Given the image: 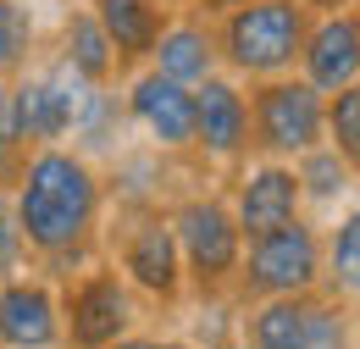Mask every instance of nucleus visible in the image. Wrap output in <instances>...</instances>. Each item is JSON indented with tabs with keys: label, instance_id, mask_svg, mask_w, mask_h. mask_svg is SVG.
Segmentation results:
<instances>
[{
	"label": "nucleus",
	"instance_id": "26",
	"mask_svg": "<svg viewBox=\"0 0 360 349\" xmlns=\"http://www.w3.org/2000/svg\"><path fill=\"white\" fill-rule=\"evenodd\" d=\"M161 349H194V344H178V338H167V344H161Z\"/></svg>",
	"mask_w": 360,
	"mask_h": 349
},
{
	"label": "nucleus",
	"instance_id": "4",
	"mask_svg": "<svg viewBox=\"0 0 360 349\" xmlns=\"http://www.w3.org/2000/svg\"><path fill=\"white\" fill-rule=\"evenodd\" d=\"M244 349H355L349 305L316 294H283V300H255L244 316Z\"/></svg>",
	"mask_w": 360,
	"mask_h": 349
},
{
	"label": "nucleus",
	"instance_id": "1",
	"mask_svg": "<svg viewBox=\"0 0 360 349\" xmlns=\"http://www.w3.org/2000/svg\"><path fill=\"white\" fill-rule=\"evenodd\" d=\"M100 205H105V189L84 150H67V144L22 150V167L11 183V217L22 227L28 255H39L50 272L72 277V266L89 261Z\"/></svg>",
	"mask_w": 360,
	"mask_h": 349
},
{
	"label": "nucleus",
	"instance_id": "25",
	"mask_svg": "<svg viewBox=\"0 0 360 349\" xmlns=\"http://www.w3.org/2000/svg\"><path fill=\"white\" fill-rule=\"evenodd\" d=\"M111 349H161V338H150V333H128V338H117Z\"/></svg>",
	"mask_w": 360,
	"mask_h": 349
},
{
	"label": "nucleus",
	"instance_id": "15",
	"mask_svg": "<svg viewBox=\"0 0 360 349\" xmlns=\"http://www.w3.org/2000/svg\"><path fill=\"white\" fill-rule=\"evenodd\" d=\"M144 61H150L161 78L183 84V89L205 84V78L222 67V56H217V28H211L205 17H167Z\"/></svg>",
	"mask_w": 360,
	"mask_h": 349
},
{
	"label": "nucleus",
	"instance_id": "24",
	"mask_svg": "<svg viewBox=\"0 0 360 349\" xmlns=\"http://www.w3.org/2000/svg\"><path fill=\"white\" fill-rule=\"evenodd\" d=\"M205 17H227V11H238V6H250V0H194Z\"/></svg>",
	"mask_w": 360,
	"mask_h": 349
},
{
	"label": "nucleus",
	"instance_id": "23",
	"mask_svg": "<svg viewBox=\"0 0 360 349\" xmlns=\"http://www.w3.org/2000/svg\"><path fill=\"white\" fill-rule=\"evenodd\" d=\"M17 167H22V144L11 133V106H6V84H0V194H11Z\"/></svg>",
	"mask_w": 360,
	"mask_h": 349
},
{
	"label": "nucleus",
	"instance_id": "17",
	"mask_svg": "<svg viewBox=\"0 0 360 349\" xmlns=\"http://www.w3.org/2000/svg\"><path fill=\"white\" fill-rule=\"evenodd\" d=\"M61 67H72L89 89H105L117 78V50L105 39V28L94 23L89 6H72L67 11V28H61Z\"/></svg>",
	"mask_w": 360,
	"mask_h": 349
},
{
	"label": "nucleus",
	"instance_id": "3",
	"mask_svg": "<svg viewBox=\"0 0 360 349\" xmlns=\"http://www.w3.org/2000/svg\"><path fill=\"white\" fill-rule=\"evenodd\" d=\"M167 222H172V239H178V255H183V283H194L200 300H217L222 288H233L238 261H244V233L227 211V200L194 194Z\"/></svg>",
	"mask_w": 360,
	"mask_h": 349
},
{
	"label": "nucleus",
	"instance_id": "11",
	"mask_svg": "<svg viewBox=\"0 0 360 349\" xmlns=\"http://www.w3.org/2000/svg\"><path fill=\"white\" fill-rule=\"evenodd\" d=\"M300 78L316 94H338V89L360 84V17L355 11H327L305 28Z\"/></svg>",
	"mask_w": 360,
	"mask_h": 349
},
{
	"label": "nucleus",
	"instance_id": "2",
	"mask_svg": "<svg viewBox=\"0 0 360 349\" xmlns=\"http://www.w3.org/2000/svg\"><path fill=\"white\" fill-rule=\"evenodd\" d=\"M305 28H311L305 0H250V6L217 17V56L250 84L283 78L300 67Z\"/></svg>",
	"mask_w": 360,
	"mask_h": 349
},
{
	"label": "nucleus",
	"instance_id": "22",
	"mask_svg": "<svg viewBox=\"0 0 360 349\" xmlns=\"http://www.w3.org/2000/svg\"><path fill=\"white\" fill-rule=\"evenodd\" d=\"M22 266H28L22 227L11 217V200H0V283H6V277H22Z\"/></svg>",
	"mask_w": 360,
	"mask_h": 349
},
{
	"label": "nucleus",
	"instance_id": "6",
	"mask_svg": "<svg viewBox=\"0 0 360 349\" xmlns=\"http://www.w3.org/2000/svg\"><path fill=\"white\" fill-rule=\"evenodd\" d=\"M321 106L327 94H316L300 72L261 78L250 94V150H261L266 161H294L321 144Z\"/></svg>",
	"mask_w": 360,
	"mask_h": 349
},
{
	"label": "nucleus",
	"instance_id": "27",
	"mask_svg": "<svg viewBox=\"0 0 360 349\" xmlns=\"http://www.w3.org/2000/svg\"><path fill=\"white\" fill-rule=\"evenodd\" d=\"M161 6H183V0H161Z\"/></svg>",
	"mask_w": 360,
	"mask_h": 349
},
{
	"label": "nucleus",
	"instance_id": "8",
	"mask_svg": "<svg viewBox=\"0 0 360 349\" xmlns=\"http://www.w3.org/2000/svg\"><path fill=\"white\" fill-rule=\"evenodd\" d=\"M56 305H61V344L67 349H111L117 338H128L139 327L134 288L111 266L72 277L67 294H56Z\"/></svg>",
	"mask_w": 360,
	"mask_h": 349
},
{
	"label": "nucleus",
	"instance_id": "13",
	"mask_svg": "<svg viewBox=\"0 0 360 349\" xmlns=\"http://www.w3.org/2000/svg\"><path fill=\"white\" fill-rule=\"evenodd\" d=\"M233 222L244 239H261L271 227L294 222L305 211V194H300V177H294V161H261L238 177V194H233Z\"/></svg>",
	"mask_w": 360,
	"mask_h": 349
},
{
	"label": "nucleus",
	"instance_id": "7",
	"mask_svg": "<svg viewBox=\"0 0 360 349\" xmlns=\"http://www.w3.org/2000/svg\"><path fill=\"white\" fill-rule=\"evenodd\" d=\"M6 106H11V133L22 150L39 144H61L67 133L78 128L84 106H89V84L72 67H45V72H17L6 84Z\"/></svg>",
	"mask_w": 360,
	"mask_h": 349
},
{
	"label": "nucleus",
	"instance_id": "12",
	"mask_svg": "<svg viewBox=\"0 0 360 349\" xmlns=\"http://www.w3.org/2000/svg\"><path fill=\"white\" fill-rule=\"evenodd\" d=\"M122 111H128V122L144 128L161 150H188V139H194V89L161 78L155 67H144L134 84H128Z\"/></svg>",
	"mask_w": 360,
	"mask_h": 349
},
{
	"label": "nucleus",
	"instance_id": "10",
	"mask_svg": "<svg viewBox=\"0 0 360 349\" xmlns=\"http://www.w3.org/2000/svg\"><path fill=\"white\" fill-rule=\"evenodd\" d=\"M188 150H200L205 161H238L250 156V94L238 78L211 72L205 84H194V139Z\"/></svg>",
	"mask_w": 360,
	"mask_h": 349
},
{
	"label": "nucleus",
	"instance_id": "20",
	"mask_svg": "<svg viewBox=\"0 0 360 349\" xmlns=\"http://www.w3.org/2000/svg\"><path fill=\"white\" fill-rule=\"evenodd\" d=\"M34 44H39L34 11H28L22 0H0V84H11L17 72H28Z\"/></svg>",
	"mask_w": 360,
	"mask_h": 349
},
{
	"label": "nucleus",
	"instance_id": "9",
	"mask_svg": "<svg viewBox=\"0 0 360 349\" xmlns=\"http://www.w3.org/2000/svg\"><path fill=\"white\" fill-rule=\"evenodd\" d=\"M117 266H122V283L172 305L183 294V255H178V239H172V222L161 211H144V217L122 233L117 244Z\"/></svg>",
	"mask_w": 360,
	"mask_h": 349
},
{
	"label": "nucleus",
	"instance_id": "21",
	"mask_svg": "<svg viewBox=\"0 0 360 349\" xmlns=\"http://www.w3.org/2000/svg\"><path fill=\"white\" fill-rule=\"evenodd\" d=\"M321 144L338 150L344 161H360V84L327 94V106H321Z\"/></svg>",
	"mask_w": 360,
	"mask_h": 349
},
{
	"label": "nucleus",
	"instance_id": "5",
	"mask_svg": "<svg viewBox=\"0 0 360 349\" xmlns=\"http://www.w3.org/2000/svg\"><path fill=\"white\" fill-rule=\"evenodd\" d=\"M250 300H283V294H316L321 288V233L305 217L283 222L261 239H244V261L233 277Z\"/></svg>",
	"mask_w": 360,
	"mask_h": 349
},
{
	"label": "nucleus",
	"instance_id": "14",
	"mask_svg": "<svg viewBox=\"0 0 360 349\" xmlns=\"http://www.w3.org/2000/svg\"><path fill=\"white\" fill-rule=\"evenodd\" d=\"M61 305L45 277H6L0 283V349H56Z\"/></svg>",
	"mask_w": 360,
	"mask_h": 349
},
{
	"label": "nucleus",
	"instance_id": "18",
	"mask_svg": "<svg viewBox=\"0 0 360 349\" xmlns=\"http://www.w3.org/2000/svg\"><path fill=\"white\" fill-rule=\"evenodd\" d=\"M321 288H327V300H355L360 288V217L355 211H344V222L321 239Z\"/></svg>",
	"mask_w": 360,
	"mask_h": 349
},
{
	"label": "nucleus",
	"instance_id": "16",
	"mask_svg": "<svg viewBox=\"0 0 360 349\" xmlns=\"http://www.w3.org/2000/svg\"><path fill=\"white\" fill-rule=\"evenodd\" d=\"M94 23L105 28V39L117 50V67H139L150 56V44L167 23V6L161 0H89Z\"/></svg>",
	"mask_w": 360,
	"mask_h": 349
},
{
	"label": "nucleus",
	"instance_id": "19",
	"mask_svg": "<svg viewBox=\"0 0 360 349\" xmlns=\"http://www.w3.org/2000/svg\"><path fill=\"white\" fill-rule=\"evenodd\" d=\"M294 177H300V194H305V200H327V205H338V200L355 194V161H344V156L327 150V144H316V150H305V156H294Z\"/></svg>",
	"mask_w": 360,
	"mask_h": 349
}]
</instances>
